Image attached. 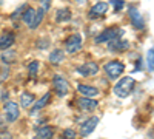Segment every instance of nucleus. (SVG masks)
I'll use <instances>...</instances> for the list:
<instances>
[{
	"label": "nucleus",
	"instance_id": "nucleus-9",
	"mask_svg": "<svg viewBox=\"0 0 154 139\" xmlns=\"http://www.w3.org/2000/svg\"><path fill=\"white\" fill-rule=\"evenodd\" d=\"M77 105H79L83 111H93L99 107V102L94 97H86V96H80L77 99Z\"/></svg>",
	"mask_w": 154,
	"mask_h": 139
},
{
	"label": "nucleus",
	"instance_id": "nucleus-19",
	"mask_svg": "<svg viewBox=\"0 0 154 139\" xmlns=\"http://www.w3.org/2000/svg\"><path fill=\"white\" fill-rule=\"evenodd\" d=\"M49 62L51 64H54V65H57V64H62L63 62V59H65V54H63V51L60 48H56V49H53V51L49 53Z\"/></svg>",
	"mask_w": 154,
	"mask_h": 139
},
{
	"label": "nucleus",
	"instance_id": "nucleus-5",
	"mask_svg": "<svg viewBox=\"0 0 154 139\" xmlns=\"http://www.w3.org/2000/svg\"><path fill=\"white\" fill-rule=\"evenodd\" d=\"M82 48V36L80 34H72L69 36L65 42V51L68 54H75L79 53Z\"/></svg>",
	"mask_w": 154,
	"mask_h": 139
},
{
	"label": "nucleus",
	"instance_id": "nucleus-16",
	"mask_svg": "<svg viewBox=\"0 0 154 139\" xmlns=\"http://www.w3.org/2000/svg\"><path fill=\"white\" fill-rule=\"evenodd\" d=\"M108 48L111 51H126L128 48H130V43L126 40H122V39H114L111 42H108Z\"/></svg>",
	"mask_w": 154,
	"mask_h": 139
},
{
	"label": "nucleus",
	"instance_id": "nucleus-21",
	"mask_svg": "<svg viewBox=\"0 0 154 139\" xmlns=\"http://www.w3.org/2000/svg\"><path fill=\"white\" fill-rule=\"evenodd\" d=\"M35 11H37V9L28 6L26 11H25L23 16H22V22H23L25 25H28V27H31V23H32V20H34V17H35Z\"/></svg>",
	"mask_w": 154,
	"mask_h": 139
},
{
	"label": "nucleus",
	"instance_id": "nucleus-17",
	"mask_svg": "<svg viewBox=\"0 0 154 139\" xmlns=\"http://www.w3.org/2000/svg\"><path fill=\"white\" fill-rule=\"evenodd\" d=\"M0 59H2V62L5 65H12V64H16V60H17V53L14 51V49H3V53L0 54Z\"/></svg>",
	"mask_w": 154,
	"mask_h": 139
},
{
	"label": "nucleus",
	"instance_id": "nucleus-25",
	"mask_svg": "<svg viewBox=\"0 0 154 139\" xmlns=\"http://www.w3.org/2000/svg\"><path fill=\"white\" fill-rule=\"evenodd\" d=\"M26 8H28V5L26 3H23V5H20L14 12L11 14V20H17V19H22V16H23V12L26 11Z\"/></svg>",
	"mask_w": 154,
	"mask_h": 139
},
{
	"label": "nucleus",
	"instance_id": "nucleus-8",
	"mask_svg": "<svg viewBox=\"0 0 154 139\" xmlns=\"http://www.w3.org/2000/svg\"><path fill=\"white\" fill-rule=\"evenodd\" d=\"M77 73L83 77H88V76H96L99 73V65L96 62H86V64L77 67Z\"/></svg>",
	"mask_w": 154,
	"mask_h": 139
},
{
	"label": "nucleus",
	"instance_id": "nucleus-27",
	"mask_svg": "<svg viewBox=\"0 0 154 139\" xmlns=\"http://www.w3.org/2000/svg\"><path fill=\"white\" fill-rule=\"evenodd\" d=\"M111 5L114 6L116 11H120V9H123L125 2H123V0H111Z\"/></svg>",
	"mask_w": 154,
	"mask_h": 139
},
{
	"label": "nucleus",
	"instance_id": "nucleus-23",
	"mask_svg": "<svg viewBox=\"0 0 154 139\" xmlns=\"http://www.w3.org/2000/svg\"><path fill=\"white\" fill-rule=\"evenodd\" d=\"M38 67H40V62H38V60H32V62H29V65H28V74H29V77H31V79H34L35 76H37V73H38Z\"/></svg>",
	"mask_w": 154,
	"mask_h": 139
},
{
	"label": "nucleus",
	"instance_id": "nucleus-3",
	"mask_svg": "<svg viewBox=\"0 0 154 139\" xmlns=\"http://www.w3.org/2000/svg\"><path fill=\"white\" fill-rule=\"evenodd\" d=\"M122 34H123V30H120V28H106L96 37L94 42L96 43H108L114 39H120Z\"/></svg>",
	"mask_w": 154,
	"mask_h": 139
},
{
	"label": "nucleus",
	"instance_id": "nucleus-1",
	"mask_svg": "<svg viewBox=\"0 0 154 139\" xmlns=\"http://www.w3.org/2000/svg\"><path fill=\"white\" fill-rule=\"evenodd\" d=\"M134 87H136V81L131 77V76H125V77H122L117 84L114 85V88H112V91H114V94L117 96V97H128L131 93H133V90H134Z\"/></svg>",
	"mask_w": 154,
	"mask_h": 139
},
{
	"label": "nucleus",
	"instance_id": "nucleus-28",
	"mask_svg": "<svg viewBox=\"0 0 154 139\" xmlns=\"http://www.w3.org/2000/svg\"><path fill=\"white\" fill-rule=\"evenodd\" d=\"M8 76H9V67H3L0 70V82H5Z\"/></svg>",
	"mask_w": 154,
	"mask_h": 139
},
{
	"label": "nucleus",
	"instance_id": "nucleus-14",
	"mask_svg": "<svg viewBox=\"0 0 154 139\" xmlns=\"http://www.w3.org/2000/svg\"><path fill=\"white\" fill-rule=\"evenodd\" d=\"M49 100H51V93L48 91V93H45L40 99H38L37 102H34V105H32V108H31V111H29V115H31V116H34L38 110L45 108V107L49 104Z\"/></svg>",
	"mask_w": 154,
	"mask_h": 139
},
{
	"label": "nucleus",
	"instance_id": "nucleus-15",
	"mask_svg": "<svg viewBox=\"0 0 154 139\" xmlns=\"http://www.w3.org/2000/svg\"><path fill=\"white\" fill-rule=\"evenodd\" d=\"M54 136V128L51 125H43V127H38L35 134H34V139H51Z\"/></svg>",
	"mask_w": 154,
	"mask_h": 139
},
{
	"label": "nucleus",
	"instance_id": "nucleus-7",
	"mask_svg": "<svg viewBox=\"0 0 154 139\" xmlns=\"http://www.w3.org/2000/svg\"><path fill=\"white\" fill-rule=\"evenodd\" d=\"M99 121H100L99 116H91L89 119H86V121L80 125V136H82V137H86V136L91 134V133L96 130Z\"/></svg>",
	"mask_w": 154,
	"mask_h": 139
},
{
	"label": "nucleus",
	"instance_id": "nucleus-13",
	"mask_svg": "<svg viewBox=\"0 0 154 139\" xmlns=\"http://www.w3.org/2000/svg\"><path fill=\"white\" fill-rule=\"evenodd\" d=\"M77 91H79L82 96H86V97H96L99 96V88L93 87V85H85V84H79L77 85Z\"/></svg>",
	"mask_w": 154,
	"mask_h": 139
},
{
	"label": "nucleus",
	"instance_id": "nucleus-4",
	"mask_svg": "<svg viewBox=\"0 0 154 139\" xmlns=\"http://www.w3.org/2000/svg\"><path fill=\"white\" fill-rule=\"evenodd\" d=\"M53 88H54V91L59 94V96H66L68 91H69V84L68 81L63 77L62 74H54V77H53Z\"/></svg>",
	"mask_w": 154,
	"mask_h": 139
},
{
	"label": "nucleus",
	"instance_id": "nucleus-12",
	"mask_svg": "<svg viewBox=\"0 0 154 139\" xmlns=\"http://www.w3.org/2000/svg\"><path fill=\"white\" fill-rule=\"evenodd\" d=\"M14 40H16V36L14 33H11V31H3L2 36H0V49H8L11 48L12 45H14Z\"/></svg>",
	"mask_w": 154,
	"mask_h": 139
},
{
	"label": "nucleus",
	"instance_id": "nucleus-26",
	"mask_svg": "<svg viewBox=\"0 0 154 139\" xmlns=\"http://www.w3.org/2000/svg\"><path fill=\"white\" fill-rule=\"evenodd\" d=\"M75 137H77V131L74 128H65L60 139H75Z\"/></svg>",
	"mask_w": 154,
	"mask_h": 139
},
{
	"label": "nucleus",
	"instance_id": "nucleus-22",
	"mask_svg": "<svg viewBox=\"0 0 154 139\" xmlns=\"http://www.w3.org/2000/svg\"><path fill=\"white\" fill-rule=\"evenodd\" d=\"M43 17H45V11H43L42 8H38V9L35 11V17H34L32 23H31L29 30H37L38 27H40V23L43 22Z\"/></svg>",
	"mask_w": 154,
	"mask_h": 139
},
{
	"label": "nucleus",
	"instance_id": "nucleus-18",
	"mask_svg": "<svg viewBox=\"0 0 154 139\" xmlns=\"http://www.w3.org/2000/svg\"><path fill=\"white\" fill-rule=\"evenodd\" d=\"M34 102H35V97H34L32 93L25 91V93L20 94V102H19V104H20L22 108H31V107L34 105Z\"/></svg>",
	"mask_w": 154,
	"mask_h": 139
},
{
	"label": "nucleus",
	"instance_id": "nucleus-2",
	"mask_svg": "<svg viewBox=\"0 0 154 139\" xmlns=\"http://www.w3.org/2000/svg\"><path fill=\"white\" fill-rule=\"evenodd\" d=\"M123 70H125V65H123V62H120V60H111V62H106V64L103 65V71H105V74L108 76L109 79L120 77Z\"/></svg>",
	"mask_w": 154,
	"mask_h": 139
},
{
	"label": "nucleus",
	"instance_id": "nucleus-29",
	"mask_svg": "<svg viewBox=\"0 0 154 139\" xmlns=\"http://www.w3.org/2000/svg\"><path fill=\"white\" fill-rule=\"evenodd\" d=\"M51 2H53V0H40V8L43 11H48L51 8Z\"/></svg>",
	"mask_w": 154,
	"mask_h": 139
},
{
	"label": "nucleus",
	"instance_id": "nucleus-31",
	"mask_svg": "<svg viewBox=\"0 0 154 139\" xmlns=\"http://www.w3.org/2000/svg\"><path fill=\"white\" fill-rule=\"evenodd\" d=\"M2 3H3V0H0V5H2Z\"/></svg>",
	"mask_w": 154,
	"mask_h": 139
},
{
	"label": "nucleus",
	"instance_id": "nucleus-10",
	"mask_svg": "<svg viewBox=\"0 0 154 139\" xmlns=\"http://www.w3.org/2000/svg\"><path fill=\"white\" fill-rule=\"evenodd\" d=\"M106 11H108V3L99 2V3L93 5V8L89 9V12H88V16H89V19H99V17L103 16Z\"/></svg>",
	"mask_w": 154,
	"mask_h": 139
},
{
	"label": "nucleus",
	"instance_id": "nucleus-20",
	"mask_svg": "<svg viewBox=\"0 0 154 139\" xmlns=\"http://www.w3.org/2000/svg\"><path fill=\"white\" fill-rule=\"evenodd\" d=\"M71 17H72V14H71V11L68 8L57 9V12H56V22H59V23L60 22H69Z\"/></svg>",
	"mask_w": 154,
	"mask_h": 139
},
{
	"label": "nucleus",
	"instance_id": "nucleus-6",
	"mask_svg": "<svg viewBox=\"0 0 154 139\" xmlns=\"http://www.w3.org/2000/svg\"><path fill=\"white\" fill-rule=\"evenodd\" d=\"M3 110H5V119L8 122H16L20 116V108L14 100H6Z\"/></svg>",
	"mask_w": 154,
	"mask_h": 139
},
{
	"label": "nucleus",
	"instance_id": "nucleus-30",
	"mask_svg": "<svg viewBox=\"0 0 154 139\" xmlns=\"http://www.w3.org/2000/svg\"><path fill=\"white\" fill-rule=\"evenodd\" d=\"M0 139H12V134L9 131H0Z\"/></svg>",
	"mask_w": 154,
	"mask_h": 139
},
{
	"label": "nucleus",
	"instance_id": "nucleus-24",
	"mask_svg": "<svg viewBox=\"0 0 154 139\" xmlns=\"http://www.w3.org/2000/svg\"><path fill=\"white\" fill-rule=\"evenodd\" d=\"M146 68L149 71H154V46L149 48L146 53Z\"/></svg>",
	"mask_w": 154,
	"mask_h": 139
},
{
	"label": "nucleus",
	"instance_id": "nucleus-11",
	"mask_svg": "<svg viewBox=\"0 0 154 139\" xmlns=\"http://www.w3.org/2000/svg\"><path fill=\"white\" fill-rule=\"evenodd\" d=\"M130 19H131V23L136 30H143L145 28V22H143L142 16H140V12L134 6L130 8Z\"/></svg>",
	"mask_w": 154,
	"mask_h": 139
}]
</instances>
